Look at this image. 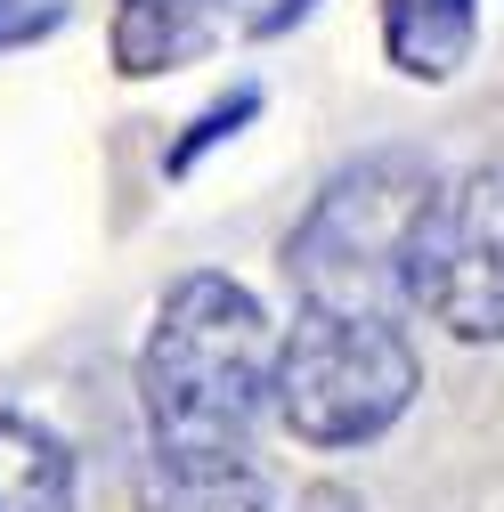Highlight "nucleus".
<instances>
[{
  "mask_svg": "<svg viewBox=\"0 0 504 512\" xmlns=\"http://www.w3.org/2000/svg\"><path fill=\"white\" fill-rule=\"evenodd\" d=\"M66 25V0H0V49H17V41H41Z\"/></svg>",
  "mask_w": 504,
  "mask_h": 512,
  "instance_id": "obj_10",
  "label": "nucleus"
},
{
  "mask_svg": "<svg viewBox=\"0 0 504 512\" xmlns=\"http://www.w3.org/2000/svg\"><path fill=\"white\" fill-rule=\"evenodd\" d=\"M439 220H448V187L423 155L407 147L358 155L309 196L301 228L285 236V277L309 309L415 317L431 309Z\"/></svg>",
  "mask_w": 504,
  "mask_h": 512,
  "instance_id": "obj_1",
  "label": "nucleus"
},
{
  "mask_svg": "<svg viewBox=\"0 0 504 512\" xmlns=\"http://www.w3.org/2000/svg\"><path fill=\"white\" fill-rule=\"evenodd\" d=\"M309 512H358V504H350L342 488H318V496H309Z\"/></svg>",
  "mask_w": 504,
  "mask_h": 512,
  "instance_id": "obj_12",
  "label": "nucleus"
},
{
  "mask_svg": "<svg viewBox=\"0 0 504 512\" xmlns=\"http://www.w3.org/2000/svg\"><path fill=\"white\" fill-rule=\"evenodd\" d=\"M139 512H269L252 456H163L139 464Z\"/></svg>",
  "mask_w": 504,
  "mask_h": 512,
  "instance_id": "obj_6",
  "label": "nucleus"
},
{
  "mask_svg": "<svg viewBox=\"0 0 504 512\" xmlns=\"http://www.w3.org/2000/svg\"><path fill=\"white\" fill-rule=\"evenodd\" d=\"M277 334L236 277L196 269L155 301L139 350L147 447L163 456H252V423L269 415Z\"/></svg>",
  "mask_w": 504,
  "mask_h": 512,
  "instance_id": "obj_2",
  "label": "nucleus"
},
{
  "mask_svg": "<svg viewBox=\"0 0 504 512\" xmlns=\"http://www.w3.org/2000/svg\"><path fill=\"white\" fill-rule=\"evenodd\" d=\"M431 317L456 342H504V171H472L448 196Z\"/></svg>",
  "mask_w": 504,
  "mask_h": 512,
  "instance_id": "obj_4",
  "label": "nucleus"
},
{
  "mask_svg": "<svg viewBox=\"0 0 504 512\" xmlns=\"http://www.w3.org/2000/svg\"><path fill=\"white\" fill-rule=\"evenodd\" d=\"M480 49V0H383V57L407 82H456Z\"/></svg>",
  "mask_w": 504,
  "mask_h": 512,
  "instance_id": "obj_5",
  "label": "nucleus"
},
{
  "mask_svg": "<svg viewBox=\"0 0 504 512\" xmlns=\"http://www.w3.org/2000/svg\"><path fill=\"white\" fill-rule=\"evenodd\" d=\"M423 391V358L407 342V317L366 309H309L269 358V407L309 447H366L383 439Z\"/></svg>",
  "mask_w": 504,
  "mask_h": 512,
  "instance_id": "obj_3",
  "label": "nucleus"
},
{
  "mask_svg": "<svg viewBox=\"0 0 504 512\" xmlns=\"http://www.w3.org/2000/svg\"><path fill=\"white\" fill-rule=\"evenodd\" d=\"M0 512H74V456L33 415H0Z\"/></svg>",
  "mask_w": 504,
  "mask_h": 512,
  "instance_id": "obj_8",
  "label": "nucleus"
},
{
  "mask_svg": "<svg viewBox=\"0 0 504 512\" xmlns=\"http://www.w3.org/2000/svg\"><path fill=\"white\" fill-rule=\"evenodd\" d=\"M252 114H261V90H252V82H244V90H228V98H212L196 122H187V139L163 155V171H171V179H179V171H196V155H204V147H220V139H236Z\"/></svg>",
  "mask_w": 504,
  "mask_h": 512,
  "instance_id": "obj_9",
  "label": "nucleus"
},
{
  "mask_svg": "<svg viewBox=\"0 0 504 512\" xmlns=\"http://www.w3.org/2000/svg\"><path fill=\"white\" fill-rule=\"evenodd\" d=\"M309 9H318V0H285V9H269V17H261V25H252V33H285V25H301V17H309Z\"/></svg>",
  "mask_w": 504,
  "mask_h": 512,
  "instance_id": "obj_11",
  "label": "nucleus"
},
{
  "mask_svg": "<svg viewBox=\"0 0 504 512\" xmlns=\"http://www.w3.org/2000/svg\"><path fill=\"white\" fill-rule=\"evenodd\" d=\"M228 17V0H122L114 17V66L122 74H171L204 57Z\"/></svg>",
  "mask_w": 504,
  "mask_h": 512,
  "instance_id": "obj_7",
  "label": "nucleus"
}]
</instances>
